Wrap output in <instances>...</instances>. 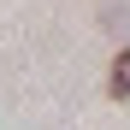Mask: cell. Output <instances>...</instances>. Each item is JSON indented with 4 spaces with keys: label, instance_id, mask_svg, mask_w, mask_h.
<instances>
[{
    "label": "cell",
    "instance_id": "1",
    "mask_svg": "<svg viewBox=\"0 0 130 130\" xmlns=\"http://www.w3.org/2000/svg\"><path fill=\"white\" fill-rule=\"evenodd\" d=\"M106 95H112V101H130V47L112 59V71H106Z\"/></svg>",
    "mask_w": 130,
    "mask_h": 130
}]
</instances>
